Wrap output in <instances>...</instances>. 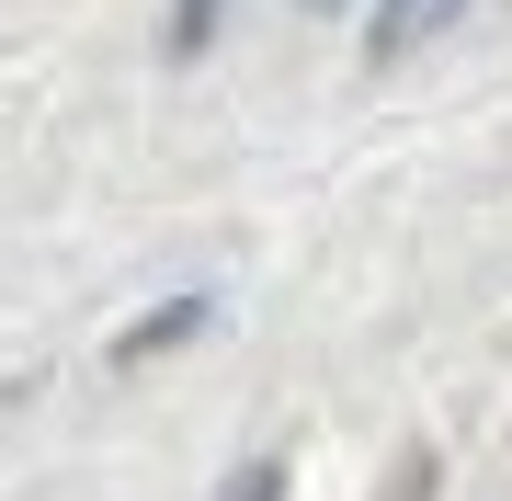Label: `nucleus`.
Listing matches in <instances>:
<instances>
[{
    "label": "nucleus",
    "instance_id": "nucleus-5",
    "mask_svg": "<svg viewBox=\"0 0 512 501\" xmlns=\"http://www.w3.org/2000/svg\"><path fill=\"white\" fill-rule=\"evenodd\" d=\"M308 12H342V0H308Z\"/></svg>",
    "mask_w": 512,
    "mask_h": 501
},
{
    "label": "nucleus",
    "instance_id": "nucleus-3",
    "mask_svg": "<svg viewBox=\"0 0 512 501\" xmlns=\"http://www.w3.org/2000/svg\"><path fill=\"white\" fill-rule=\"evenodd\" d=\"M228 501H285V467H239V479H228Z\"/></svg>",
    "mask_w": 512,
    "mask_h": 501
},
{
    "label": "nucleus",
    "instance_id": "nucleus-2",
    "mask_svg": "<svg viewBox=\"0 0 512 501\" xmlns=\"http://www.w3.org/2000/svg\"><path fill=\"white\" fill-rule=\"evenodd\" d=\"M183 331H205V297H171V308H148L137 331H126V353H171Z\"/></svg>",
    "mask_w": 512,
    "mask_h": 501
},
{
    "label": "nucleus",
    "instance_id": "nucleus-1",
    "mask_svg": "<svg viewBox=\"0 0 512 501\" xmlns=\"http://www.w3.org/2000/svg\"><path fill=\"white\" fill-rule=\"evenodd\" d=\"M456 12H467V0H376L365 46H376V57H410V46H433V35H444Z\"/></svg>",
    "mask_w": 512,
    "mask_h": 501
},
{
    "label": "nucleus",
    "instance_id": "nucleus-4",
    "mask_svg": "<svg viewBox=\"0 0 512 501\" xmlns=\"http://www.w3.org/2000/svg\"><path fill=\"white\" fill-rule=\"evenodd\" d=\"M205 23H217V0H183L171 12V46H205Z\"/></svg>",
    "mask_w": 512,
    "mask_h": 501
}]
</instances>
